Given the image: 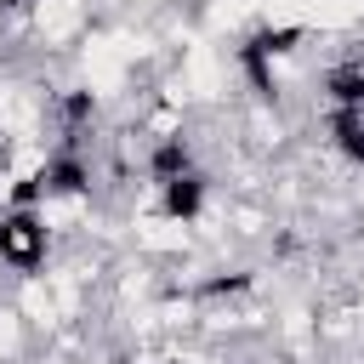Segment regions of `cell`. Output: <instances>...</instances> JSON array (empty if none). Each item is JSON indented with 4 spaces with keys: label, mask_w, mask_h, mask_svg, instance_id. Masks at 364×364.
I'll list each match as a JSON object with an SVG mask.
<instances>
[{
    "label": "cell",
    "mask_w": 364,
    "mask_h": 364,
    "mask_svg": "<svg viewBox=\"0 0 364 364\" xmlns=\"http://www.w3.org/2000/svg\"><path fill=\"white\" fill-rule=\"evenodd\" d=\"M57 256V233L46 228V216L34 205H11L0 210V267L6 273H46Z\"/></svg>",
    "instance_id": "cell-1"
}]
</instances>
